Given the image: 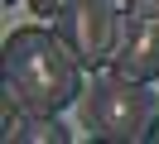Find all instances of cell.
Masks as SVG:
<instances>
[{"mask_svg": "<svg viewBox=\"0 0 159 144\" xmlns=\"http://www.w3.org/2000/svg\"><path fill=\"white\" fill-rule=\"evenodd\" d=\"M82 72L87 67L43 24L15 29L5 38V53H0V86H5V106H15V111L58 115L63 106H72L82 96Z\"/></svg>", "mask_w": 159, "mask_h": 144, "instance_id": "1", "label": "cell"}, {"mask_svg": "<svg viewBox=\"0 0 159 144\" xmlns=\"http://www.w3.org/2000/svg\"><path fill=\"white\" fill-rule=\"evenodd\" d=\"M159 115V96L149 91V82L125 77L116 67H97L92 82H82L77 96V120L92 139L106 144H135L149 139V125Z\"/></svg>", "mask_w": 159, "mask_h": 144, "instance_id": "2", "label": "cell"}, {"mask_svg": "<svg viewBox=\"0 0 159 144\" xmlns=\"http://www.w3.org/2000/svg\"><path fill=\"white\" fill-rule=\"evenodd\" d=\"M120 15L125 10L116 0H63V10L53 15V34L68 43V53L87 72H97V67H111L116 58Z\"/></svg>", "mask_w": 159, "mask_h": 144, "instance_id": "3", "label": "cell"}, {"mask_svg": "<svg viewBox=\"0 0 159 144\" xmlns=\"http://www.w3.org/2000/svg\"><path fill=\"white\" fill-rule=\"evenodd\" d=\"M111 67L125 77H140V82H159V15H140V10L120 15V38H116Z\"/></svg>", "mask_w": 159, "mask_h": 144, "instance_id": "4", "label": "cell"}, {"mask_svg": "<svg viewBox=\"0 0 159 144\" xmlns=\"http://www.w3.org/2000/svg\"><path fill=\"white\" fill-rule=\"evenodd\" d=\"M5 144H68L72 130L53 111H15L5 106Z\"/></svg>", "mask_w": 159, "mask_h": 144, "instance_id": "5", "label": "cell"}, {"mask_svg": "<svg viewBox=\"0 0 159 144\" xmlns=\"http://www.w3.org/2000/svg\"><path fill=\"white\" fill-rule=\"evenodd\" d=\"M5 5H24L29 15H58L63 0H5Z\"/></svg>", "mask_w": 159, "mask_h": 144, "instance_id": "6", "label": "cell"}, {"mask_svg": "<svg viewBox=\"0 0 159 144\" xmlns=\"http://www.w3.org/2000/svg\"><path fill=\"white\" fill-rule=\"evenodd\" d=\"M120 10H140V15H159V0H116Z\"/></svg>", "mask_w": 159, "mask_h": 144, "instance_id": "7", "label": "cell"}, {"mask_svg": "<svg viewBox=\"0 0 159 144\" xmlns=\"http://www.w3.org/2000/svg\"><path fill=\"white\" fill-rule=\"evenodd\" d=\"M149 144H159V115H154V125H149Z\"/></svg>", "mask_w": 159, "mask_h": 144, "instance_id": "8", "label": "cell"}]
</instances>
